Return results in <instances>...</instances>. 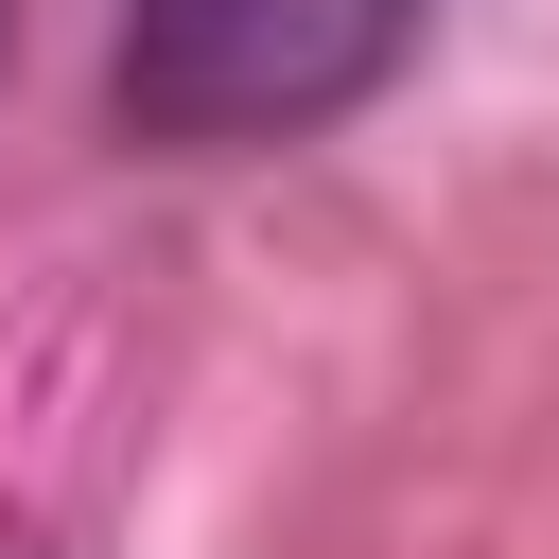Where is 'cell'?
<instances>
[{
  "instance_id": "6da1fadb",
  "label": "cell",
  "mask_w": 559,
  "mask_h": 559,
  "mask_svg": "<svg viewBox=\"0 0 559 559\" xmlns=\"http://www.w3.org/2000/svg\"><path fill=\"white\" fill-rule=\"evenodd\" d=\"M419 0H122V140H297L402 70Z\"/></svg>"
},
{
  "instance_id": "7a4b0ae2",
  "label": "cell",
  "mask_w": 559,
  "mask_h": 559,
  "mask_svg": "<svg viewBox=\"0 0 559 559\" xmlns=\"http://www.w3.org/2000/svg\"><path fill=\"white\" fill-rule=\"evenodd\" d=\"M0 70H17V0H0Z\"/></svg>"
}]
</instances>
